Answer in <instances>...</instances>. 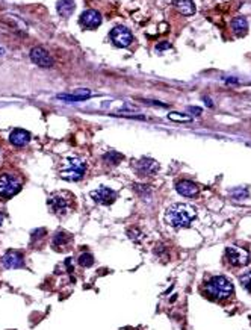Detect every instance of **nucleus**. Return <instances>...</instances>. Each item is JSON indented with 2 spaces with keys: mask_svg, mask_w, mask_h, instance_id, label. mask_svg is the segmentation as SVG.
I'll return each mask as SVG.
<instances>
[{
  "mask_svg": "<svg viewBox=\"0 0 251 330\" xmlns=\"http://www.w3.org/2000/svg\"><path fill=\"white\" fill-rule=\"evenodd\" d=\"M200 293L204 298L219 305H229L234 300V286L224 276H212L200 286Z\"/></svg>",
  "mask_w": 251,
  "mask_h": 330,
  "instance_id": "1",
  "label": "nucleus"
},
{
  "mask_svg": "<svg viewBox=\"0 0 251 330\" xmlns=\"http://www.w3.org/2000/svg\"><path fill=\"white\" fill-rule=\"evenodd\" d=\"M195 217H197V212H195L192 206L185 203H176L166 209L165 221L171 227L180 229V227H188L194 221Z\"/></svg>",
  "mask_w": 251,
  "mask_h": 330,
  "instance_id": "2",
  "label": "nucleus"
},
{
  "mask_svg": "<svg viewBox=\"0 0 251 330\" xmlns=\"http://www.w3.org/2000/svg\"><path fill=\"white\" fill-rule=\"evenodd\" d=\"M87 164L79 158H67L61 167V177L68 182H77L85 176Z\"/></svg>",
  "mask_w": 251,
  "mask_h": 330,
  "instance_id": "3",
  "label": "nucleus"
},
{
  "mask_svg": "<svg viewBox=\"0 0 251 330\" xmlns=\"http://www.w3.org/2000/svg\"><path fill=\"white\" fill-rule=\"evenodd\" d=\"M224 260L232 268H244L250 264V252L238 245H229L224 252Z\"/></svg>",
  "mask_w": 251,
  "mask_h": 330,
  "instance_id": "4",
  "label": "nucleus"
},
{
  "mask_svg": "<svg viewBox=\"0 0 251 330\" xmlns=\"http://www.w3.org/2000/svg\"><path fill=\"white\" fill-rule=\"evenodd\" d=\"M21 183L20 181L12 174H2L0 176V196L9 199L12 196H16L20 191Z\"/></svg>",
  "mask_w": 251,
  "mask_h": 330,
  "instance_id": "5",
  "label": "nucleus"
},
{
  "mask_svg": "<svg viewBox=\"0 0 251 330\" xmlns=\"http://www.w3.org/2000/svg\"><path fill=\"white\" fill-rule=\"evenodd\" d=\"M110 39H112V43L117 47H127L132 43L133 35H132V32L127 29V27L117 26V27H114L112 31H110Z\"/></svg>",
  "mask_w": 251,
  "mask_h": 330,
  "instance_id": "6",
  "label": "nucleus"
},
{
  "mask_svg": "<svg viewBox=\"0 0 251 330\" xmlns=\"http://www.w3.org/2000/svg\"><path fill=\"white\" fill-rule=\"evenodd\" d=\"M91 197L95 203L109 206L117 200V192L114 189L108 188V186H100V188H97L91 192Z\"/></svg>",
  "mask_w": 251,
  "mask_h": 330,
  "instance_id": "7",
  "label": "nucleus"
},
{
  "mask_svg": "<svg viewBox=\"0 0 251 330\" xmlns=\"http://www.w3.org/2000/svg\"><path fill=\"white\" fill-rule=\"evenodd\" d=\"M135 170H136L138 174H141V176H151V174L158 173L159 164L156 161L150 159V158H143V159L135 162Z\"/></svg>",
  "mask_w": 251,
  "mask_h": 330,
  "instance_id": "8",
  "label": "nucleus"
},
{
  "mask_svg": "<svg viewBox=\"0 0 251 330\" xmlns=\"http://www.w3.org/2000/svg\"><path fill=\"white\" fill-rule=\"evenodd\" d=\"M80 23L83 27H87V29H95V27H99L100 23H102V16L99 11L95 9H88L85 11L80 16Z\"/></svg>",
  "mask_w": 251,
  "mask_h": 330,
  "instance_id": "9",
  "label": "nucleus"
},
{
  "mask_svg": "<svg viewBox=\"0 0 251 330\" xmlns=\"http://www.w3.org/2000/svg\"><path fill=\"white\" fill-rule=\"evenodd\" d=\"M31 59L34 64L39 65V67H44V68H49L53 65V58L50 56V55L41 47H35L32 49L31 52Z\"/></svg>",
  "mask_w": 251,
  "mask_h": 330,
  "instance_id": "10",
  "label": "nucleus"
},
{
  "mask_svg": "<svg viewBox=\"0 0 251 330\" xmlns=\"http://www.w3.org/2000/svg\"><path fill=\"white\" fill-rule=\"evenodd\" d=\"M49 206H50L52 212L59 215V217H62V215H65L68 212V202H67L65 197L59 196V194L52 196L49 199Z\"/></svg>",
  "mask_w": 251,
  "mask_h": 330,
  "instance_id": "11",
  "label": "nucleus"
},
{
  "mask_svg": "<svg viewBox=\"0 0 251 330\" xmlns=\"http://www.w3.org/2000/svg\"><path fill=\"white\" fill-rule=\"evenodd\" d=\"M176 189H177L179 194H182L183 197H189V199H192V197H195V196H198V192H200L198 186L195 185L194 182H191V181H182V182H179V183L176 185Z\"/></svg>",
  "mask_w": 251,
  "mask_h": 330,
  "instance_id": "12",
  "label": "nucleus"
},
{
  "mask_svg": "<svg viewBox=\"0 0 251 330\" xmlns=\"http://www.w3.org/2000/svg\"><path fill=\"white\" fill-rule=\"evenodd\" d=\"M9 141L17 146V147H23L26 146L27 143L31 141V133L27 130H23V129H16L11 135H9Z\"/></svg>",
  "mask_w": 251,
  "mask_h": 330,
  "instance_id": "13",
  "label": "nucleus"
},
{
  "mask_svg": "<svg viewBox=\"0 0 251 330\" xmlns=\"http://www.w3.org/2000/svg\"><path fill=\"white\" fill-rule=\"evenodd\" d=\"M23 256L21 253H17V252H8L5 256H3V265L6 268H20L23 267Z\"/></svg>",
  "mask_w": 251,
  "mask_h": 330,
  "instance_id": "14",
  "label": "nucleus"
},
{
  "mask_svg": "<svg viewBox=\"0 0 251 330\" xmlns=\"http://www.w3.org/2000/svg\"><path fill=\"white\" fill-rule=\"evenodd\" d=\"M74 8H76L74 0H59L58 5H56L59 16L64 17V18H68L70 16H72V14L74 12Z\"/></svg>",
  "mask_w": 251,
  "mask_h": 330,
  "instance_id": "15",
  "label": "nucleus"
},
{
  "mask_svg": "<svg viewBox=\"0 0 251 330\" xmlns=\"http://www.w3.org/2000/svg\"><path fill=\"white\" fill-rule=\"evenodd\" d=\"M232 31L238 37H244L248 32V20L245 17L233 18L232 20Z\"/></svg>",
  "mask_w": 251,
  "mask_h": 330,
  "instance_id": "16",
  "label": "nucleus"
},
{
  "mask_svg": "<svg viewBox=\"0 0 251 330\" xmlns=\"http://www.w3.org/2000/svg\"><path fill=\"white\" fill-rule=\"evenodd\" d=\"M88 97H91V91H88V90H79L74 94H59L58 95V99L68 100V102H80V100H87Z\"/></svg>",
  "mask_w": 251,
  "mask_h": 330,
  "instance_id": "17",
  "label": "nucleus"
},
{
  "mask_svg": "<svg viewBox=\"0 0 251 330\" xmlns=\"http://www.w3.org/2000/svg\"><path fill=\"white\" fill-rule=\"evenodd\" d=\"M174 6L180 14H183V16H192L195 12V5L192 0H176Z\"/></svg>",
  "mask_w": 251,
  "mask_h": 330,
  "instance_id": "18",
  "label": "nucleus"
},
{
  "mask_svg": "<svg viewBox=\"0 0 251 330\" xmlns=\"http://www.w3.org/2000/svg\"><path fill=\"white\" fill-rule=\"evenodd\" d=\"M70 241H72V237L67 235L65 232H59V233H56V237L53 238V245L56 250H61V245L65 247V245H68Z\"/></svg>",
  "mask_w": 251,
  "mask_h": 330,
  "instance_id": "19",
  "label": "nucleus"
},
{
  "mask_svg": "<svg viewBox=\"0 0 251 330\" xmlns=\"http://www.w3.org/2000/svg\"><path fill=\"white\" fill-rule=\"evenodd\" d=\"M241 285L245 291H248L251 294V270H247L241 276Z\"/></svg>",
  "mask_w": 251,
  "mask_h": 330,
  "instance_id": "20",
  "label": "nucleus"
},
{
  "mask_svg": "<svg viewBox=\"0 0 251 330\" xmlns=\"http://www.w3.org/2000/svg\"><path fill=\"white\" fill-rule=\"evenodd\" d=\"M168 118H170V120H173V121H180V123L192 121V118H191L189 115L180 114V112H170V114H168Z\"/></svg>",
  "mask_w": 251,
  "mask_h": 330,
  "instance_id": "21",
  "label": "nucleus"
},
{
  "mask_svg": "<svg viewBox=\"0 0 251 330\" xmlns=\"http://www.w3.org/2000/svg\"><path fill=\"white\" fill-rule=\"evenodd\" d=\"M92 262H94V259H92V256L88 255V253L82 255V256L79 257V264H80L82 267H90V265H92Z\"/></svg>",
  "mask_w": 251,
  "mask_h": 330,
  "instance_id": "22",
  "label": "nucleus"
},
{
  "mask_svg": "<svg viewBox=\"0 0 251 330\" xmlns=\"http://www.w3.org/2000/svg\"><path fill=\"white\" fill-rule=\"evenodd\" d=\"M105 161H108V162H110V164H118V162L121 161V155L110 152V153L105 155Z\"/></svg>",
  "mask_w": 251,
  "mask_h": 330,
  "instance_id": "23",
  "label": "nucleus"
},
{
  "mask_svg": "<svg viewBox=\"0 0 251 330\" xmlns=\"http://www.w3.org/2000/svg\"><path fill=\"white\" fill-rule=\"evenodd\" d=\"M189 111H191L194 115H200V114H201V109H200V108H194V106H191V108H189Z\"/></svg>",
  "mask_w": 251,
  "mask_h": 330,
  "instance_id": "24",
  "label": "nucleus"
},
{
  "mask_svg": "<svg viewBox=\"0 0 251 330\" xmlns=\"http://www.w3.org/2000/svg\"><path fill=\"white\" fill-rule=\"evenodd\" d=\"M170 47V44L168 43H163V44H159L158 46V50H162V49H168Z\"/></svg>",
  "mask_w": 251,
  "mask_h": 330,
  "instance_id": "25",
  "label": "nucleus"
},
{
  "mask_svg": "<svg viewBox=\"0 0 251 330\" xmlns=\"http://www.w3.org/2000/svg\"><path fill=\"white\" fill-rule=\"evenodd\" d=\"M2 221H3V214L0 212V224H2Z\"/></svg>",
  "mask_w": 251,
  "mask_h": 330,
  "instance_id": "26",
  "label": "nucleus"
}]
</instances>
